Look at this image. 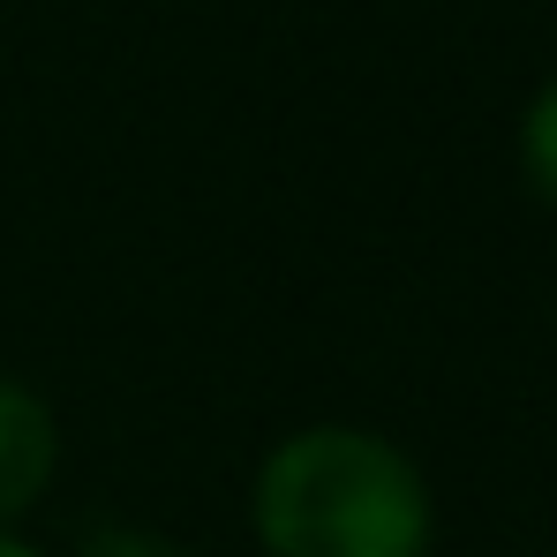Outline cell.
<instances>
[{"label":"cell","mask_w":557,"mask_h":557,"mask_svg":"<svg viewBox=\"0 0 557 557\" xmlns=\"http://www.w3.org/2000/svg\"><path fill=\"white\" fill-rule=\"evenodd\" d=\"M257 557H437V490L370 422H301L249 474Z\"/></svg>","instance_id":"obj_1"},{"label":"cell","mask_w":557,"mask_h":557,"mask_svg":"<svg viewBox=\"0 0 557 557\" xmlns=\"http://www.w3.org/2000/svg\"><path fill=\"white\" fill-rule=\"evenodd\" d=\"M69 460V430L53 414V399L30 384V376L0 370V528H23Z\"/></svg>","instance_id":"obj_2"},{"label":"cell","mask_w":557,"mask_h":557,"mask_svg":"<svg viewBox=\"0 0 557 557\" xmlns=\"http://www.w3.org/2000/svg\"><path fill=\"white\" fill-rule=\"evenodd\" d=\"M512 159H520V182H528V196H535L543 211H557V69L535 84V91H528V106H520Z\"/></svg>","instance_id":"obj_3"},{"label":"cell","mask_w":557,"mask_h":557,"mask_svg":"<svg viewBox=\"0 0 557 557\" xmlns=\"http://www.w3.org/2000/svg\"><path fill=\"white\" fill-rule=\"evenodd\" d=\"M69 557H196L182 543V535H166V528H136V520H106V528H91L84 543Z\"/></svg>","instance_id":"obj_4"},{"label":"cell","mask_w":557,"mask_h":557,"mask_svg":"<svg viewBox=\"0 0 557 557\" xmlns=\"http://www.w3.org/2000/svg\"><path fill=\"white\" fill-rule=\"evenodd\" d=\"M0 557H46V550H38L23 528H0Z\"/></svg>","instance_id":"obj_5"}]
</instances>
